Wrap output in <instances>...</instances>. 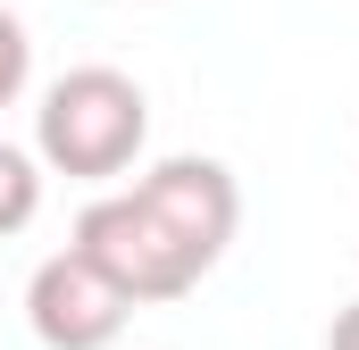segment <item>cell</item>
<instances>
[{"mask_svg": "<svg viewBox=\"0 0 359 350\" xmlns=\"http://www.w3.org/2000/svg\"><path fill=\"white\" fill-rule=\"evenodd\" d=\"M34 217H42V159L17 150V142H0V242L25 234Z\"/></svg>", "mask_w": 359, "mask_h": 350, "instance_id": "5b68a950", "label": "cell"}, {"mask_svg": "<svg viewBox=\"0 0 359 350\" xmlns=\"http://www.w3.org/2000/svg\"><path fill=\"white\" fill-rule=\"evenodd\" d=\"M25 84H34V34L17 8H0V108H17Z\"/></svg>", "mask_w": 359, "mask_h": 350, "instance_id": "8992f818", "label": "cell"}, {"mask_svg": "<svg viewBox=\"0 0 359 350\" xmlns=\"http://www.w3.org/2000/svg\"><path fill=\"white\" fill-rule=\"evenodd\" d=\"M134 200H142L201 267L226 259V242H234V225H243V183H234V167H226V159H201V150H176V159L142 167L134 175Z\"/></svg>", "mask_w": 359, "mask_h": 350, "instance_id": "277c9868", "label": "cell"}, {"mask_svg": "<svg viewBox=\"0 0 359 350\" xmlns=\"http://www.w3.org/2000/svg\"><path fill=\"white\" fill-rule=\"evenodd\" d=\"M151 142V100L126 67H67L34 108V159L50 175H126Z\"/></svg>", "mask_w": 359, "mask_h": 350, "instance_id": "6da1fadb", "label": "cell"}, {"mask_svg": "<svg viewBox=\"0 0 359 350\" xmlns=\"http://www.w3.org/2000/svg\"><path fill=\"white\" fill-rule=\"evenodd\" d=\"M126 317H134V300L76 242L50 251V259L25 275V326H34L42 350H117L126 342Z\"/></svg>", "mask_w": 359, "mask_h": 350, "instance_id": "3957f363", "label": "cell"}, {"mask_svg": "<svg viewBox=\"0 0 359 350\" xmlns=\"http://www.w3.org/2000/svg\"><path fill=\"white\" fill-rule=\"evenodd\" d=\"M76 251H84L134 309H142V300H184V292L209 275V267H201L176 234L134 200V183H126V192H100L84 217H76Z\"/></svg>", "mask_w": 359, "mask_h": 350, "instance_id": "7a4b0ae2", "label": "cell"}, {"mask_svg": "<svg viewBox=\"0 0 359 350\" xmlns=\"http://www.w3.org/2000/svg\"><path fill=\"white\" fill-rule=\"evenodd\" d=\"M326 350H359V300H351V309H334V326H326Z\"/></svg>", "mask_w": 359, "mask_h": 350, "instance_id": "52a82bcc", "label": "cell"}]
</instances>
